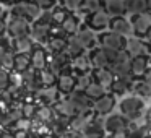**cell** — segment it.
I'll use <instances>...</instances> for the list:
<instances>
[{"instance_id":"cell-29","label":"cell","mask_w":151,"mask_h":138,"mask_svg":"<svg viewBox=\"0 0 151 138\" xmlns=\"http://www.w3.org/2000/svg\"><path fill=\"white\" fill-rule=\"evenodd\" d=\"M67 52H68V55L72 57V59H75V57L81 55V54L88 52V50L83 47V44L78 41V37L76 36H70L68 37V44H67Z\"/></svg>"},{"instance_id":"cell-34","label":"cell","mask_w":151,"mask_h":138,"mask_svg":"<svg viewBox=\"0 0 151 138\" xmlns=\"http://www.w3.org/2000/svg\"><path fill=\"white\" fill-rule=\"evenodd\" d=\"M2 50L17 52V47H15V37L10 36L8 33H2Z\"/></svg>"},{"instance_id":"cell-14","label":"cell","mask_w":151,"mask_h":138,"mask_svg":"<svg viewBox=\"0 0 151 138\" xmlns=\"http://www.w3.org/2000/svg\"><path fill=\"white\" fill-rule=\"evenodd\" d=\"M31 36L34 37L37 44H44L49 41V37L52 36V24L49 23H42V21L36 20L33 21V26H31Z\"/></svg>"},{"instance_id":"cell-40","label":"cell","mask_w":151,"mask_h":138,"mask_svg":"<svg viewBox=\"0 0 151 138\" xmlns=\"http://www.w3.org/2000/svg\"><path fill=\"white\" fill-rule=\"evenodd\" d=\"M150 59H151V55H150Z\"/></svg>"},{"instance_id":"cell-26","label":"cell","mask_w":151,"mask_h":138,"mask_svg":"<svg viewBox=\"0 0 151 138\" xmlns=\"http://www.w3.org/2000/svg\"><path fill=\"white\" fill-rule=\"evenodd\" d=\"M85 93L89 96V98L93 99V101H96V99H99V98H102V96L106 94V93L109 91L107 88H104V86L101 85V83H98L96 80H93L91 83H88V85L85 86Z\"/></svg>"},{"instance_id":"cell-33","label":"cell","mask_w":151,"mask_h":138,"mask_svg":"<svg viewBox=\"0 0 151 138\" xmlns=\"http://www.w3.org/2000/svg\"><path fill=\"white\" fill-rule=\"evenodd\" d=\"M99 8H104V0H81V8H80V12L86 15L89 12L99 10Z\"/></svg>"},{"instance_id":"cell-20","label":"cell","mask_w":151,"mask_h":138,"mask_svg":"<svg viewBox=\"0 0 151 138\" xmlns=\"http://www.w3.org/2000/svg\"><path fill=\"white\" fill-rule=\"evenodd\" d=\"M55 117H57V111H55L54 106L41 104V106H37V111H36V114H34L33 119H34V120H37V122H41V124H47V125H49Z\"/></svg>"},{"instance_id":"cell-31","label":"cell","mask_w":151,"mask_h":138,"mask_svg":"<svg viewBox=\"0 0 151 138\" xmlns=\"http://www.w3.org/2000/svg\"><path fill=\"white\" fill-rule=\"evenodd\" d=\"M109 91L114 93L117 98H122V96H125L128 91H132V85L124 78H115L114 85H112V88L109 89Z\"/></svg>"},{"instance_id":"cell-13","label":"cell","mask_w":151,"mask_h":138,"mask_svg":"<svg viewBox=\"0 0 151 138\" xmlns=\"http://www.w3.org/2000/svg\"><path fill=\"white\" fill-rule=\"evenodd\" d=\"M132 18V23H133V36L138 37H146L148 31L151 28V13L145 12V13L135 15Z\"/></svg>"},{"instance_id":"cell-24","label":"cell","mask_w":151,"mask_h":138,"mask_svg":"<svg viewBox=\"0 0 151 138\" xmlns=\"http://www.w3.org/2000/svg\"><path fill=\"white\" fill-rule=\"evenodd\" d=\"M104 10L107 12L111 17H120V15H127L125 0H104Z\"/></svg>"},{"instance_id":"cell-17","label":"cell","mask_w":151,"mask_h":138,"mask_svg":"<svg viewBox=\"0 0 151 138\" xmlns=\"http://www.w3.org/2000/svg\"><path fill=\"white\" fill-rule=\"evenodd\" d=\"M93 78L96 80L98 83H101L104 88H107V89H111L112 88V85H114V81H115V73L112 72V68L111 67H102V68H93Z\"/></svg>"},{"instance_id":"cell-7","label":"cell","mask_w":151,"mask_h":138,"mask_svg":"<svg viewBox=\"0 0 151 138\" xmlns=\"http://www.w3.org/2000/svg\"><path fill=\"white\" fill-rule=\"evenodd\" d=\"M68 99L73 106V111H75V115H80V114H86V112L93 111V101L88 94L85 93V89H78L76 88L72 94H68Z\"/></svg>"},{"instance_id":"cell-10","label":"cell","mask_w":151,"mask_h":138,"mask_svg":"<svg viewBox=\"0 0 151 138\" xmlns=\"http://www.w3.org/2000/svg\"><path fill=\"white\" fill-rule=\"evenodd\" d=\"M75 36L78 37V41L83 44V47H85L88 52L99 46V34L96 33L94 29H91L89 26H86L85 23H83V26L80 28V31Z\"/></svg>"},{"instance_id":"cell-2","label":"cell","mask_w":151,"mask_h":138,"mask_svg":"<svg viewBox=\"0 0 151 138\" xmlns=\"http://www.w3.org/2000/svg\"><path fill=\"white\" fill-rule=\"evenodd\" d=\"M111 18L112 17L104 10V8H99V10L86 13L83 23H85L86 26H89L91 29H94L96 33H101V31H106V29L111 28Z\"/></svg>"},{"instance_id":"cell-12","label":"cell","mask_w":151,"mask_h":138,"mask_svg":"<svg viewBox=\"0 0 151 138\" xmlns=\"http://www.w3.org/2000/svg\"><path fill=\"white\" fill-rule=\"evenodd\" d=\"M31 55V65L36 70H44L47 68V63H49V50L44 44H36L33 47V50L29 52Z\"/></svg>"},{"instance_id":"cell-15","label":"cell","mask_w":151,"mask_h":138,"mask_svg":"<svg viewBox=\"0 0 151 138\" xmlns=\"http://www.w3.org/2000/svg\"><path fill=\"white\" fill-rule=\"evenodd\" d=\"M111 29L115 31V33H120L124 36L130 37L133 36V23H132L130 17H125V15H120V17H112L111 18Z\"/></svg>"},{"instance_id":"cell-3","label":"cell","mask_w":151,"mask_h":138,"mask_svg":"<svg viewBox=\"0 0 151 138\" xmlns=\"http://www.w3.org/2000/svg\"><path fill=\"white\" fill-rule=\"evenodd\" d=\"M31 23L29 20L20 17V15H15L10 12L7 18V33L13 37H20V36H26V34H31Z\"/></svg>"},{"instance_id":"cell-28","label":"cell","mask_w":151,"mask_h":138,"mask_svg":"<svg viewBox=\"0 0 151 138\" xmlns=\"http://www.w3.org/2000/svg\"><path fill=\"white\" fill-rule=\"evenodd\" d=\"M125 8H127L128 17L145 13L146 10V0H125Z\"/></svg>"},{"instance_id":"cell-1","label":"cell","mask_w":151,"mask_h":138,"mask_svg":"<svg viewBox=\"0 0 151 138\" xmlns=\"http://www.w3.org/2000/svg\"><path fill=\"white\" fill-rule=\"evenodd\" d=\"M119 111L128 119V120H135L145 117L146 114V99L141 98L137 93H130V94L122 96V99L119 101Z\"/></svg>"},{"instance_id":"cell-18","label":"cell","mask_w":151,"mask_h":138,"mask_svg":"<svg viewBox=\"0 0 151 138\" xmlns=\"http://www.w3.org/2000/svg\"><path fill=\"white\" fill-rule=\"evenodd\" d=\"M99 115H94L93 119H89L81 128V133L80 135H85V137H102L106 135V128H104V124L98 120Z\"/></svg>"},{"instance_id":"cell-19","label":"cell","mask_w":151,"mask_h":138,"mask_svg":"<svg viewBox=\"0 0 151 138\" xmlns=\"http://www.w3.org/2000/svg\"><path fill=\"white\" fill-rule=\"evenodd\" d=\"M72 67H73V72L76 75H81V73H89L93 72V63H91V59H89V52H85L81 55L72 59Z\"/></svg>"},{"instance_id":"cell-23","label":"cell","mask_w":151,"mask_h":138,"mask_svg":"<svg viewBox=\"0 0 151 138\" xmlns=\"http://www.w3.org/2000/svg\"><path fill=\"white\" fill-rule=\"evenodd\" d=\"M31 55L29 52H17L15 54V60H13V72L18 73H24L28 68H31Z\"/></svg>"},{"instance_id":"cell-35","label":"cell","mask_w":151,"mask_h":138,"mask_svg":"<svg viewBox=\"0 0 151 138\" xmlns=\"http://www.w3.org/2000/svg\"><path fill=\"white\" fill-rule=\"evenodd\" d=\"M15 54L17 52H10V50H2V68H13V60H15Z\"/></svg>"},{"instance_id":"cell-25","label":"cell","mask_w":151,"mask_h":138,"mask_svg":"<svg viewBox=\"0 0 151 138\" xmlns=\"http://www.w3.org/2000/svg\"><path fill=\"white\" fill-rule=\"evenodd\" d=\"M67 44H68V37L63 36H50L49 41L46 42V47L49 52H62L67 49Z\"/></svg>"},{"instance_id":"cell-4","label":"cell","mask_w":151,"mask_h":138,"mask_svg":"<svg viewBox=\"0 0 151 138\" xmlns=\"http://www.w3.org/2000/svg\"><path fill=\"white\" fill-rule=\"evenodd\" d=\"M10 12L15 15H20V17L26 18V20H29L31 23H33V21H36L37 18L42 15L44 10L39 5L34 4L33 0H18V4H15L13 7L10 8Z\"/></svg>"},{"instance_id":"cell-21","label":"cell","mask_w":151,"mask_h":138,"mask_svg":"<svg viewBox=\"0 0 151 138\" xmlns=\"http://www.w3.org/2000/svg\"><path fill=\"white\" fill-rule=\"evenodd\" d=\"M89 59H91V63H93L94 68H102V67L111 65L109 57H107V54H106V49L102 46H98L93 50H89Z\"/></svg>"},{"instance_id":"cell-5","label":"cell","mask_w":151,"mask_h":138,"mask_svg":"<svg viewBox=\"0 0 151 138\" xmlns=\"http://www.w3.org/2000/svg\"><path fill=\"white\" fill-rule=\"evenodd\" d=\"M130 120L125 117L124 114H109L104 120V128L106 135H127Z\"/></svg>"},{"instance_id":"cell-6","label":"cell","mask_w":151,"mask_h":138,"mask_svg":"<svg viewBox=\"0 0 151 138\" xmlns=\"http://www.w3.org/2000/svg\"><path fill=\"white\" fill-rule=\"evenodd\" d=\"M127 42H128L127 36H124L120 33H115L111 28L99 33V46H102V47L124 50V49H127Z\"/></svg>"},{"instance_id":"cell-11","label":"cell","mask_w":151,"mask_h":138,"mask_svg":"<svg viewBox=\"0 0 151 138\" xmlns=\"http://www.w3.org/2000/svg\"><path fill=\"white\" fill-rule=\"evenodd\" d=\"M127 50L132 57L137 55H151V46L145 37L130 36L127 42Z\"/></svg>"},{"instance_id":"cell-32","label":"cell","mask_w":151,"mask_h":138,"mask_svg":"<svg viewBox=\"0 0 151 138\" xmlns=\"http://www.w3.org/2000/svg\"><path fill=\"white\" fill-rule=\"evenodd\" d=\"M50 13H52V24H62L63 21L68 18V15L72 13V12H68L63 5L59 4L50 10Z\"/></svg>"},{"instance_id":"cell-22","label":"cell","mask_w":151,"mask_h":138,"mask_svg":"<svg viewBox=\"0 0 151 138\" xmlns=\"http://www.w3.org/2000/svg\"><path fill=\"white\" fill-rule=\"evenodd\" d=\"M60 26H62L63 33L67 34V37H70V36H75V34L80 31V28H81L83 24H81V20L76 17V13H70L68 18H67V20L63 21Z\"/></svg>"},{"instance_id":"cell-39","label":"cell","mask_w":151,"mask_h":138,"mask_svg":"<svg viewBox=\"0 0 151 138\" xmlns=\"http://www.w3.org/2000/svg\"><path fill=\"white\" fill-rule=\"evenodd\" d=\"M146 10L148 13H151V0H146Z\"/></svg>"},{"instance_id":"cell-9","label":"cell","mask_w":151,"mask_h":138,"mask_svg":"<svg viewBox=\"0 0 151 138\" xmlns=\"http://www.w3.org/2000/svg\"><path fill=\"white\" fill-rule=\"evenodd\" d=\"M78 86V75L75 72H67L60 73L59 80H57V89H59L60 96H68Z\"/></svg>"},{"instance_id":"cell-8","label":"cell","mask_w":151,"mask_h":138,"mask_svg":"<svg viewBox=\"0 0 151 138\" xmlns=\"http://www.w3.org/2000/svg\"><path fill=\"white\" fill-rule=\"evenodd\" d=\"M115 106H119L117 96H115L114 93L107 91L102 98H99V99L94 101L93 111H94L96 115H99V117H107L109 114H112V111L115 109Z\"/></svg>"},{"instance_id":"cell-16","label":"cell","mask_w":151,"mask_h":138,"mask_svg":"<svg viewBox=\"0 0 151 138\" xmlns=\"http://www.w3.org/2000/svg\"><path fill=\"white\" fill-rule=\"evenodd\" d=\"M130 67H132V73L135 75V78H143V76L148 73V70L151 68V59H150V55L132 57Z\"/></svg>"},{"instance_id":"cell-36","label":"cell","mask_w":151,"mask_h":138,"mask_svg":"<svg viewBox=\"0 0 151 138\" xmlns=\"http://www.w3.org/2000/svg\"><path fill=\"white\" fill-rule=\"evenodd\" d=\"M59 4L63 5L72 13H78L80 8H81V0H59Z\"/></svg>"},{"instance_id":"cell-37","label":"cell","mask_w":151,"mask_h":138,"mask_svg":"<svg viewBox=\"0 0 151 138\" xmlns=\"http://www.w3.org/2000/svg\"><path fill=\"white\" fill-rule=\"evenodd\" d=\"M36 5H39L42 10H52L55 5H59V0H33Z\"/></svg>"},{"instance_id":"cell-38","label":"cell","mask_w":151,"mask_h":138,"mask_svg":"<svg viewBox=\"0 0 151 138\" xmlns=\"http://www.w3.org/2000/svg\"><path fill=\"white\" fill-rule=\"evenodd\" d=\"M15 4H18V0H2V5H4L5 8H8V7H13Z\"/></svg>"},{"instance_id":"cell-30","label":"cell","mask_w":151,"mask_h":138,"mask_svg":"<svg viewBox=\"0 0 151 138\" xmlns=\"http://www.w3.org/2000/svg\"><path fill=\"white\" fill-rule=\"evenodd\" d=\"M39 78H41V85L42 88H52V86H57V80H59V75L54 73L52 70L44 68L39 72Z\"/></svg>"},{"instance_id":"cell-27","label":"cell","mask_w":151,"mask_h":138,"mask_svg":"<svg viewBox=\"0 0 151 138\" xmlns=\"http://www.w3.org/2000/svg\"><path fill=\"white\" fill-rule=\"evenodd\" d=\"M36 44L37 42L34 41V37L31 36V34L15 37V47H17V52H31Z\"/></svg>"}]
</instances>
